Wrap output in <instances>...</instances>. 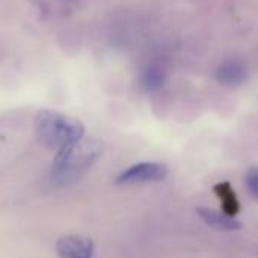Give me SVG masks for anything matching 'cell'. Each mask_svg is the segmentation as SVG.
Masks as SVG:
<instances>
[{
	"instance_id": "cell-1",
	"label": "cell",
	"mask_w": 258,
	"mask_h": 258,
	"mask_svg": "<svg viewBox=\"0 0 258 258\" xmlns=\"http://www.w3.org/2000/svg\"><path fill=\"white\" fill-rule=\"evenodd\" d=\"M35 130L39 142L56 153L80 142L85 135V127L80 121L54 110L39 112Z\"/></svg>"
},
{
	"instance_id": "cell-2",
	"label": "cell",
	"mask_w": 258,
	"mask_h": 258,
	"mask_svg": "<svg viewBox=\"0 0 258 258\" xmlns=\"http://www.w3.org/2000/svg\"><path fill=\"white\" fill-rule=\"evenodd\" d=\"M101 145L97 141H80L59 153L53 162V177L60 183H70L85 174L98 159Z\"/></svg>"
},
{
	"instance_id": "cell-3",
	"label": "cell",
	"mask_w": 258,
	"mask_h": 258,
	"mask_svg": "<svg viewBox=\"0 0 258 258\" xmlns=\"http://www.w3.org/2000/svg\"><path fill=\"white\" fill-rule=\"evenodd\" d=\"M168 175V168L157 162H142L122 171L115 183L116 184H139V183H156L165 180Z\"/></svg>"
},
{
	"instance_id": "cell-4",
	"label": "cell",
	"mask_w": 258,
	"mask_h": 258,
	"mask_svg": "<svg viewBox=\"0 0 258 258\" xmlns=\"http://www.w3.org/2000/svg\"><path fill=\"white\" fill-rule=\"evenodd\" d=\"M59 258H94V243L85 236H65L57 240Z\"/></svg>"
},
{
	"instance_id": "cell-5",
	"label": "cell",
	"mask_w": 258,
	"mask_h": 258,
	"mask_svg": "<svg viewBox=\"0 0 258 258\" xmlns=\"http://www.w3.org/2000/svg\"><path fill=\"white\" fill-rule=\"evenodd\" d=\"M216 77L221 85H224L227 88H236V86H240L246 80L248 70L243 65V62L230 59L219 65V68L216 71Z\"/></svg>"
},
{
	"instance_id": "cell-6",
	"label": "cell",
	"mask_w": 258,
	"mask_h": 258,
	"mask_svg": "<svg viewBox=\"0 0 258 258\" xmlns=\"http://www.w3.org/2000/svg\"><path fill=\"white\" fill-rule=\"evenodd\" d=\"M197 213L206 222V225H209L218 231H237V230H242V227H243L242 222L237 221L236 218L228 216L225 213L215 212L207 207H198Z\"/></svg>"
},
{
	"instance_id": "cell-7",
	"label": "cell",
	"mask_w": 258,
	"mask_h": 258,
	"mask_svg": "<svg viewBox=\"0 0 258 258\" xmlns=\"http://www.w3.org/2000/svg\"><path fill=\"white\" fill-rule=\"evenodd\" d=\"M215 192L221 200V206H222V212L228 216H233L239 213L240 210V204L237 200L236 192L233 190V187L230 186V183H219L215 186Z\"/></svg>"
},
{
	"instance_id": "cell-8",
	"label": "cell",
	"mask_w": 258,
	"mask_h": 258,
	"mask_svg": "<svg viewBox=\"0 0 258 258\" xmlns=\"http://www.w3.org/2000/svg\"><path fill=\"white\" fill-rule=\"evenodd\" d=\"M142 86L145 91L148 92H154L157 89H160L165 83V73L159 65H150L141 77Z\"/></svg>"
},
{
	"instance_id": "cell-9",
	"label": "cell",
	"mask_w": 258,
	"mask_h": 258,
	"mask_svg": "<svg viewBox=\"0 0 258 258\" xmlns=\"http://www.w3.org/2000/svg\"><path fill=\"white\" fill-rule=\"evenodd\" d=\"M245 181H246V187L249 194L258 201V166H252L248 169Z\"/></svg>"
}]
</instances>
